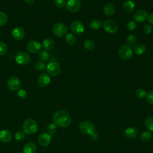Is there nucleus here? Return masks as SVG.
I'll return each instance as SVG.
<instances>
[{
  "label": "nucleus",
  "instance_id": "1",
  "mask_svg": "<svg viewBox=\"0 0 153 153\" xmlns=\"http://www.w3.org/2000/svg\"><path fill=\"white\" fill-rule=\"evenodd\" d=\"M54 123L60 127H67L69 126L72 122L71 117L69 114L65 110H58L53 117Z\"/></svg>",
  "mask_w": 153,
  "mask_h": 153
},
{
  "label": "nucleus",
  "instance_id": "2",
  "mask_svg": "<svg viewBox=\"0 0 153 153\" xmlns=\"http://www.w3.org/2000/svg\"><path fill=\"white\" fill-rule=\"evenodd\" d=\"M23 129L26 134H34L38 129V125L36 121L32 118L26 119L23 123Z\"/></svg>",
  "mask_w": 153,
  "mask_h": 153
},
{
  "label": "nucleus",
  "instance_id": "3",
  "mask_svg": "<svg viewBox=\"0 0 153 153\" xmlns=\"http://www.w3.org/2000/svg\"><path fill=\"white\" fill-rule=\"evenodd\" d=\"M118 55L124 60H128L133 56V50L128 45H123L120 46L118 50Z\"/></svg>",
  "mask_w": 153,
  "mask_h": 153
},
{
  "label": "nucleus",
  "instance_id": "4",
  "mask_svg": "<svg viewBox=\"0 0 153 153\" xmlns=\"http://www.w3.org/2000/svg\"><path fill=\"white\" fill-rule=\"evenodd\" d=\"M80 131L84 134H92L95 133V127L92 123L88 121H84L79 125Z\"/></svg>",
  "mask_w": 153,
  "mask_h": 153
},
{
  "label": "nucleus",
  "instance_id": "5",
  "mask_svg": "<svg viewBox=\"0 0 153 153\" xmlns=\"http://www.w3.org/2000/svg\"><path fill=\"white\" fill-rule=\"evenodd\" d=\"M47 71L48 74L53 76H56L60 74L61 66L59 63L53 61L50 62L47 66Z\"/></svg>",
  "mask_w": 153,
  "mask_h": 153
},
{
  "label": "nucleus",
  "instance_id": "6",
  "mask_svg": "<svg viewBox=\"0 0 153 153\" xmlns=\"http://www.w3.org/2000/svg\"><path fill=\"white\" fill-rule=\"evenodd\" d=\"M53 32L57 37H63L67 33L66 26L62 23H56L53 26Z\"/></svg>",
  "mask_w": 153,
  "mask_h": 153
},
{
  "label": "nucleus",
  "instance_id": "7",
  "mask_svg": "<svg viewBox=\"0 0 153 153\" xmlns=\"http://www.w3.org/2000/svg\"><path fill=\"white\" fill-rule=\"evenodd\" d=\"M16 61L17 63L22 65H26L30 61V56L26 52L19 51L17 53L15 57Z\"/></svg>",
  "mask_w": 153,
  "mask_h": 153
},
{
  "label": "nucleus",
  "instance_id": "8",
  "mask_svg": "<svg viewBox=\"0 0 153 153\" xmlns=\"http://www.w3.org/2000/svg\"><path fill=\"white\" fill-rule=\"evenodd\" d=\"M105 30L109 33H114L118 30L117 23L112 20H106L103 24Z\"/></svg>",
  "mask_w": 153,
  "mask_h": 153
},
{
  "label": "nucleus",
  "instance_id": "9",
  "mask_svg": "<svg viewBox=\"0 0 153 153\" xmlns=\"http://www.w3.org/2000/svg\"><path fill=\"white\" fill-rule=\"evenodd\" d=\"M67 9L71 13L78 12L81 7L80 0H69L67 2Z\"/></svg>",
  "mask_w": 153,
  "mask_h": 153
},
{
  "label": "nucleus",
  "instance_id": "10",
  "mask_svg": "<svg viewBox=\"0 0 153 153\" xmlns=\"http://www.w3.org/2000/svg\"><path fill=\"white\" fill-rule=\"evenodd\" d=\"M26 48L29 52L31 53H37L41 50V45L38 41L32 40L27 43Z\"/></svg>",
  "mask_w": 153,
  "mask_h": 153
},
{
  "label": "nucleus",
  "instance_id": "11",
  "mask_svg": "<svg viewBox=\"0 0 153 153\" xmlns=\"http://www.w3.org/2000/svg\"><path fill=\"white\" fill-rule=\"evenodd\" d=\"M7 85L10 90L13 91L18 90L20 86V79L17 76H11L8 79Z\"/></svg>",
  "mask_w": 153,
  "mask_h": 153
},
{
  "label": "nucleus",
  "instance_id": "12",
  "mask_svg": "<svg viewBox=\"0 0 153 153\" xmlns=\"http://www.w3.org/2000/svg\"><path fill=\"white\" fill-rule=\"evenodd\" d=\"M71 29L73 33L76 35H80L84 32V27L80 21H74L71 25Z\"/></svg>",
  "mask_w": 153,
  "mask_h": 153
},
{
  "label": "nucleus",
  "instance_id": "13",
  "mask_svg": "<svg viewBox=\"0 0 153 153\" xmlns=\"http://www.w3.org/2000/svg\"><path fill=\"white\" fill-rule=\"evenodd\" d=\"M51 136L47 133H43L40 134L38 138V143L41 146L44 147H45L49 145L51 142Z\"/></svg>",
  "mask_w": 153,
  "mask_h": 153
},
{
  "label": "nucleus",
  "instance_id": "14",
  "mask_svg": "<svg viewBox=\"0 0 153 153\" xmlns=\"http://www.w3.org/2000/svg\"><path fill=\"white\" fill-rule=\"evenodd\" d=\"M148 17V13L144 10H139L134 14V19L137 23L144 22Z\"/></svg>",
  "mask_w": 153,
  "mask_h": 153
},
{
  "label": "nucleus",
  "instance_id": "15",
  "mask_svg": "<svg viewBox=\"0 0 153 153\" xmlns=\"http://www.w3.org/2000/svg\"><path fill=\"white\" fill-rule=\"evenodd\" d=\"M25 35V29L21 26L16 27L12 31L13 37L16 40L22 39Z\"/></svg>",
  "mask_w": 153,
  "mask_h": 153
},
{
  "label": "nucleus",
  "instance_id": "16",
  "mask_svg": "<svg viewBox=\"0 0 153 153\" xmlns=\"http://www.w3.org/2000/svg\"><path fill=\"white\" fill-rule=\"evenodd\" d=\"M50 82V78L47 74H41L38 78V84L39 86L44 87L47 86Z\"/></svg>",
  "mask_w": 153,
  "mask_h": 153
},
{
  "label": "nucleus",
  "instance_id": "17",
  "mask_svg": "<svg viewBox=\"0 0 153 153\" xmlns=\"http://www.w3.org/2000/svg\"><path fill=\"white\" fill-rule=\"evenodd\" d=\"M12 138L11 133L8 130H2L0 132V141L2 143L9 142Z\"/></svg>",
  "mask_w": 153,
  "mask_h": 153
},
{
  "label": "nucleus",
  "instance_id": "18",
  "mask_svg": "<svg viewBox=\"0 0 153 153\" xmlns=\"http://www.w3.org/2000/svg\"><path fill=\"white\" fill-rule=\"evenodd\" d=\"M138 130L133 127L127 128L124 131V136L128 139H133L138 134Z\"/></svg>",
  "mask_w": 153,
  "mask_h": 153
},
{
  "label": "nucleus",
  "instance_id": "19",
  "mask_svg": "<svg viewBox=\"0 0 153 153\" xmlns=\"http://www.w3.org/2000/svg\"><path fill=\"white\" fill-rule=\"evenodd\" d=\"M135 8V4L133 1L131 0H127L125 1L123 4V10L126 13H130L133 12Z\"/></svg>",
  "mask_w": 153,
  "mask_h": 153
},
{
  "label": "nucleus",
  "instance_id": "20",
  "mask_svg": "<svg viewBox=\"0 0 153 153\" xmlns=\"http://www.w3.org/2000/svg\"><path fill=\"white\" fill-rule=\"evenodd\" d=\"M115 11V6L111 3L106 4L103 8V12L107 16H112Z\"/></svg>",
  "mask_w": 153,
  "mask_h": 153
},
{
  "label": "nucleus",
  "instance_id": "21",
  "mask_svg": "<svg viewBox=\"0 0 153 153\" xmlns=\"http://www.w3.org/2000/svg\"><path fill=\"white\" fill-rule=\"evenodd\" d=\"M42 46L45 51H50L54 48V42L51 38H47L43 41Z\"/></svg>",
  "mask_w": 153,
  "mask_h": 153
},
{
  "label": "nucleus",
  "instance_id": "22",
  "mask_svg": "<svg viewBox=\"0 0 153 153\" xmlns=\"http://www.w3.org/2000/svg\"><path fill=\"white\" fill-rule=\"evenodd\" d=\"M36 149V146L33 142L27 143L23 147V153H35Z\"/></svg>",
  "mask_w": 153,
  "mask_h": 153
},
{
  "label": "nucleus",
  "instance_id": "23",
  "mask_svg": "<svg viewBox=\"0 0 153 153\" xmlns=\"http://www.w3.org/2000/svg\"><path fill=\"white\" fill-rule=\"evenodd\" d=\"M146 46L142 43H138L134 47V51L137 55H142L146 52Z\"/></svg>",
  "mask_w": 153,
  "mask_h": 153
},
{
  "label": "nucleus",
  "instance_id": "24",
  "mask_svg": "<svg viewBox=\"0 0 153 153\" xmlns=\"http://www.w3.org/2000/svg\"><path fill=\"white\" fill-rule=\"evenodd\" d=\"M102 25L101 20L99 19H93L90 23V26L93 29H98Z\"/></svg>",
  "mask_w": 153,
  "mask_h": 153
},
{
  "label": "nucleus",
  "instance_id": "25",
  "mask_svg": "<svg viewBox=\"0 0 153 153\" xmlns=\"http://www.w3.org/2000/svg\"><path fill=\"white\" fill-rule=\"evenodd\" d=\"M84 47L87 50L91 51L94 48L95 44L91 39H86L84 42Z\"/></svg>",
  "mask_w": 153,
  "mask_h": 153
},
{
  "label": "nucleus",
  "instance_id": "26",
  "mask_svg": "<svg viewBox=\"0 0 153 153\" xmlns=\"http://www.w3.org/2000/svg\"><path fill=\"white\" fill-rule=\"evenodd\" d=\"M145 126L151 131H153V117H149L145 120Z\"/></svg>",
  "mask_w": 153,
  "mask_h": 153
},
{
  "label": "nucleus",
  "instance_id": "27",
  "mask_svg": "<svg viewBox=\"0 0 153 153\" xmlns=\"http://www.w3.org/2000/svg\"><path fill=\"white\" fill-rule=\"evenodd\" d=\"M66 42L69 45H73L76 42V37L72 33H68L65 38Z\"/></svg>",
  "mask_w": 153,
  "mask_h": 153
},
{
  "label": "nucleus",
  "instance_id": "28",
  "mask_svg": "<svg viewBox=\"0 0 153 153\" xmlns=\"http://www.w3.org/2000/svg\"><path fill=\"white\" fill-rule=\"evenodd\" d=\"M126 41L128 45H133L137 41V38L134 35L130 34L127 37Z\"/></svg>",
  "mask_w": 153,
  "mask_h": 153
},
{
  "label": "nucleus",
  "instance_id": "29",
  "mask_svg": "<svg viewBox=\"0 0 153 153\" xmlns=\"http://www.w3.org/2000/svg\"><path fill=\"white\" fill-rule=\"evenodd\" d=\"M38 57L42 61H47L50 58V54L45 50L41 51L38 54Z\"/></svg>",
  "mask_w": 153,
  "mask_h": 153
},
{
  "label": "nucleus",
  "instance_id": "30",
  "mask_svg": "<svg viewBox=\"0 0 153 153\" xmlns=\"http://www.w3.org/2000/svg\"><path fill=\"white\" fill-rule=\"evenodd\" d=\"M8 22V17L3 11H0V27L7 24Z\"/></svg>",
  "mask_w": 153,
  "mask_h": 153
},
{
  "label": "nucleus",
  "instance_id": "31",
  "mask_svg": "<svg viewBox=\"0 0 153 153\" xmlns=\"http://www.w3.org/2000/svg\"><path fill=\"white\" fill-rule=\"evenodd\" d=\"M46 130H47V131L48 132L47 133H48L49 134H53L56 131V130H57L56 125L54 123H50L47 126Z\"/></svg>",
  "mask_w": 153,
  "mask_h": 153
},
{
  "label": "nucleus",
  "instance_id": "32",
  "mask_svg": "<svg viewBox=\"0 0 153 153\" xmlns=\"http://www.w3.org/2000/svg\"><path fill=\"white\" fill-rule=\"evenodd\" d=\"M33 66L35 69L36 70L42 71L45 68L46 65H45V63L42 61H37L34 63Z\"/></svg>",
  "mask_w": 153,
  "mask_h": 153
},
{
  "label": "nucleus",
  "instance_id": "33",
  "mask_svg": "<svg viewBox=\"0 0 153 153\" xmlns=\"http://www.w3.org/2000/svg\"><path fill=\"white\" fill-rule=\"evenodd\" d=\"M151 137H152V135L148 131H144V132H143L141 134L140 136V139L142 141H143V142H148V141H149L151 139Z\"/></svg>",
  "mask_w": 153,
  "mask_h": 153
},
{
  "label": "nucleus",
  "instance_id": "34",
  "mask_svg": "<svg viewBox=\"0 0 153 153\" xmlns=\"http://www.w3.org/2000/svg\"><path fill=\"white\" fill-rule=\"evenodd\" d=\"M146 91L142 88H139L136 91V96L139 99H143L146 97Z\"/></svg>",
  "mask_w": 153,
  "mask_h": 153
},
{
  "label": "nucleus",
  "instance_id": "35",
  "mask_svg": "<svg viewBox=\"0 0 153 153\" xmlns=\"http://www.w3.org/2000/svg\"><path fill=\"white\" fill-rule=\"evenodd\" d=\"M25 137V133L23 131H19L15 134V139L17 141H22Z\"/></svg>",
  "mask_w": 153,
  "mask_h": 153
},
{
  "label": "nucleus",
  "instance_id": "36",
  "mask_svg": "<svg viewBox=\"0 0 153 153\" xmlns=\"http://www.w3.org/2000/svg\"><path fill=\"white\" fill-rule=\"evenodd\" d=\"M8 50L7 45L6 44L2 42H0V56H2L4 55Z\"/></svg>",
  "mask_w": 153,
  "mask_h": 153
},
{
  "label": "nucleus",
  "instance_id": "37",
  "mask_svg": "<svg viewBox=\"0 0 153 153\" xmlns=\"http://www.w3.org/2000/svg\"><path fill=\"white\" fill-rule=\"evenodd\" d=\"M17 95L20 98H21L22 99H26L27 97V93L25 90L19 89V90H18V91H17Z\"/></svg>",
  "mask_w": 153,
  "mask_h": 153
},
{
  "label": "nucleus",
  "instance_id": "38",
  "mask_svg": "<svg viewBox=\"0 0 153 153\" xmlns=\"http://www.w3.org/2000/svg\"><path fill=\"white\" fill-rule=\"evenodd\" d=\"M136 24L134 21H129L127 24V29L128 31H132L135 29Z\"/></svg>",
  "mask_w": 153,
  "mask_h": 153
},
{
  "label": "nucleus",
  "instance_id": "39",
  "mask_svg": "<svg viewBox=\"0 0 153 153\" xmlns=\"http://www.w3.org/2000/svg\"><path fill=\"white\" fill-rule=\"evenodd\" d=\"M54 4L58 8H63L66 5L65 0H54Z\"/></svg>",
  "mask_w": 153,
  "mask_h": 153
},
{
  "label": "nucleus",
  "instance_id": "40",
  "mask_svg": "<svg viewBox=\"0 0 153 153\" xmlns=\"http://www.w3.org/2000/svg\"><path fill=\"white\" fill-rule=\"evenodd\" d=\"M146 99L148 102L153 106V90L150 91L146 95Z\"/></svg>",
  "mask_w": 153,
  "mask_h": 153
},
{
  "label": "nucleus",
  "instance_id": "41",
  "mask_svg": "<svg viewBox=\"0 0 153 153\" xmlns=\"http://www.w3.org/2000/svg\"><path fill=\"white\" fill-rule=\"evenodd\" d=\"M152 27L151 25H146L144 26L143 28V32L145 33V34H149L152 31Z\"/></svg>",
  "mask_w": 153,
  "mask_h": 153
},
{
  "label": "nucleus",
  "instance_id": "42",
  "mask_svg": "<svg viewBox=\"0 0 153 153\" xmlns=\"http://www.w3.org/2000/svg\"><path fill=\"white\" fill-rule=\"evenodd\" d=\"M148 21L150 24H153V13L151 14L148 18Z\"/></svg>",
  "mask_w": 153,
  "mask_h": 153
},
{
  "label": "nucleus",
  "instance_id": "43",
  "mask_svg": "<svg viewBox=\"0 0 153 153\" xmlns=\"http://www.w3.org/2000/svg\"><path fill=\"white\" fill-rule=\"evenodd\" d=\"M25 2L29 4H33L34 3V0H25Z\"/></svg>",
  "mask_w": 153,
  "mask_h": 153
},
{
  "label": "nucleus",
  "instance_id": "44",
  "mask_svg": "<svg viewBox=\"0 0 153 153\" xmlns=\"http://www.w3.org/2000/svg\"><path fill=\"white\" fill-rule=\"evenodd\" d=\"M38 1H43V0H38Z\"/></svg>",
  "mask_w": 153,
  "mask_h": 153
}]
</instances>
